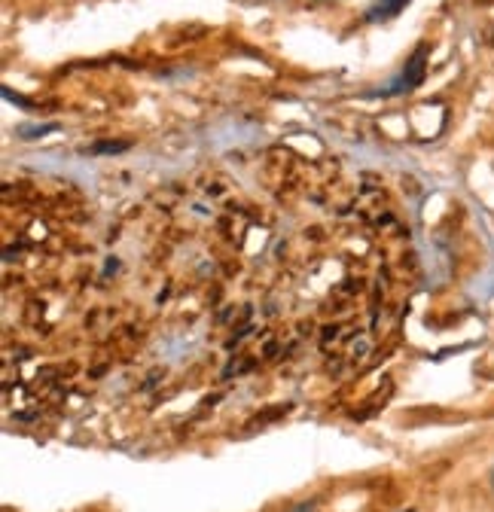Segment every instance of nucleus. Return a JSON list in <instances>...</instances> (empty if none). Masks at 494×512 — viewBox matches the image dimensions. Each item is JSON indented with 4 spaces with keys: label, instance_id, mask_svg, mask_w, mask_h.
Here are the masks:
<instances>
[{
    "label": "nucleus",
    "instance_id": "f257e3e1",
    "mask_svg": "<svg viewBox=\"0 0 494 512\" xmlns=\"http://www.w3.org/2000/svg\"><path fill=\"white\" fill-rule=\"evenodd\" d=\"M424 55H427V49L421 46L409 61H406V68H403V74L391 83V89H388V95H397V92H412L421 80H424Z\"/></svg>",
    "mask_w": 494,
    "mask_h": 512
},
{
    "label": "nucleus",
    "instance_id": "f03ea898",
    "mask_svg": "<svg viewBox=\"0 0 494 512\" xmlns=\"http://www.w3.org/2000/svg\"><path fill=\"white\" fill-rule=\"evenodd\" d=\"M409 4V0H373L366 10V19L369 22H385V19H394L403 13V7Z\"/></svg>",
    "mask_w": 494,
    "mask_h": 512
},
{
    "label": "nucleus",
    "instance_id": "7ed1b4c3",
    "mask_svg": "<svg viewBox=\"0 0 494 512\" xmlns=\"http://www.w3.org/2000/svg\"><path fill=\"white\" fill-rule=\"evenodd\" d=\"M119 150H126V144H101L98 153H119Z\"/></svg>",
    "mask_w": 494,
    "mask_h": 512
},
{
    "label": "nucleus",
    "instance_id": "20e7f679",
    "mask_svg": "<svg viewBox=\"0 0 494 512\" xmlns=\"http://www.w3.org/2000/svg\"><path fill=\"white\" fill-rule=\"evenodd\" d=\"M491 488H494V470H491Z\"/></svg>",
    "mask_w": 494,
    "mask_h": 512
},
{
    "label": "nucleus",
    "instance_id": "39448f33",
    "mask_svg": "<svg viewBox=\"0 0 494 512\" xmlns=\"http://www.w3.org/2000/svg\"><path fill=\"white\" fill-rule=\"evenodd\" d=\"M403 512H415V509H403Z\"/></svg>",
    "mask_w": 494,
    "mask_h": 512
}]
</instances>
